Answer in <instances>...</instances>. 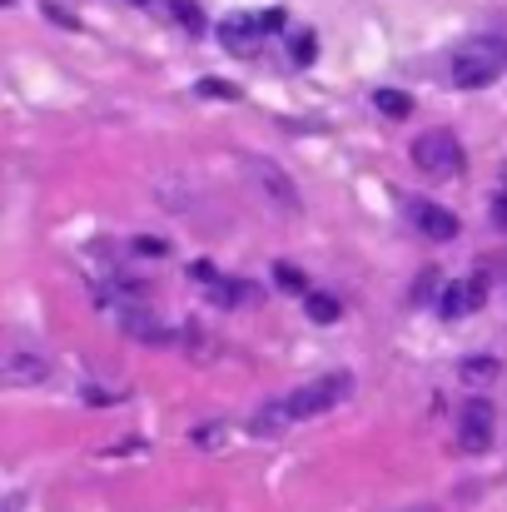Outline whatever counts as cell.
Instances as JSON below:
<instances>
[{"mask_svg": "<svg viewBox=\"0 0 507 512\" xmlns=\"http://www.w3.org/2000/svg\"><path fill=\"white\" fill-rule=\"evenodd\" d=\"M503 65H507V40L478 35V40H468V45L453 55V85L483 90V85H493V80L503 75Z\"/></svg>", "mask_w": 507, "mask_h": 512, "instance_id": "1", "label": "cell"}, {"mask_svg": "<svg viewBox=\"0 0 507 512\" xmlns=\"http://www.w3.org/2000/svg\"><path fill=\"white\" fill-rule=\"evenodd\" d=\"M348 393H353V378H348V373H324V378H314V383L294 388V393H289L284 403H289L294 423H304V418H319V413L338 408V403H343Z\"/></svg>", "mask_w": 507, "mask_h": 512, "instance_id": "2", "label": "cell"}, {"mask_svg": "<svg viewBox=\"0 0 507 512\" xmlns=\"http://www.w3.org/2000/svg\"><path fill=\"white\" fill-rule=\"evenodd\" d=\"M413 165L423 174H433V179H453V174L463 170V145H458V135H453V130H428V135H418V140H413Z\"/></svg>", "mask_w": 507, "mask_h": 512, "instance_id": "3", "label": "cell"}, {"mask_svg": "<svg viewBox=\"0 0 507 512\" xmlns=\"http://www.w3.org/2000/svg\"><path fill=\"white\" fill-rule=\"evenodd\" d=\"M493 433H498V408L488 398H473L458 413V448L463 453H488L493 448Z\"/></svg>", "mask_w": 507, "mask_h": 512, "instance_id": "4", "label": "cell"}, {"mask_svg": "<svg viewBox=\"0 0 507 512\" xmlns=\"http://www.w3.org/2000/svg\"><path fill=\"white\" fill-rule=\"evenodd\" d=\"M249 174L259 179V189L269 194V204H274V209H284V214H299V209H304V199H299L294 179L279 170V165H269V160H259V155H254V160H249Z\"/></svg>", "mask_w": 507, "mask_h": 512, "instance_id": "5", "label": "cell"}, {"mask_svg": "<svg viewBox=\"0 0 507 512\" xmlns=\"http://www.w3.org/2000/svg\"><path fill=\"white\" fill-rule=\"evenodd\" d=\"M478 304H483V279H473V284H443V294H438V314L443 319H463Z\"/></svg>", "mask_w": 507, "mask_h": 512, "instance_id": "6", "label": "cell"}, {"mask_svg": "<svg viewBox=\"0 0 507 512\" xmlns=\"http://www.w3.org/2000/svg\"><path fill=\"white\" fill-rule=\"evenodd\" d=\"M408 209H413V224H418L428 239H453V234H458V219H453L448 209H438V204H428V199H413Z\"/></svg>", "mask_w": 507, "mask_h": 512, "instance_id": "7", "label": "cell"}, {"mask_svg": "<svg viewBox=\"0 0 507 512\" xmlns=\"http://www.w3.org/2000/svg\"><path fill=\"white\" fill-rule=\"evenodd\" d=\"M50 378V363L40 353H10L5 358V383L10 388H30V383H45Z\"/></svg>", "mask_w": 507, "mask_h": 512, "instance_id": "8", "label": "cell"}, {"mask_svg": "<svg viewBox=\"0 0 507 512\" xmlns=\"http://www.w3.org/2000/svg\"><path fill=\"white\" fill-rule=\"evenodd\" d=\"M120 329L130 334V339H140V343H169L174 334H169L165 324H155L145 309H135V304H120Z\"/></svg>", "mask_w": 507, "mask_h": 512, "instance_id": "9", "label": "cell"}, {"mask_svg": "<svg viewBox=\"0 0 507 512\" xmlns=\"http://www.w3.org/2000/svg\"><path fill=\"white\" fill-rule=\"evenodd\" d=\"M254 30H259V20H254V15H229V20L219 25V40H224V50L249 55V50H254Z\"/></svg>", "mask_w": 507, "mask_h": 512, "instance_id": "10", "label": "cell"}, {"mask_svg": "<svg viewBox=\"0 0 507 512\" xmlns=\"http://www.w3.org/2000/svg\"><path fill=\"white\" fill-rule=\"evenodd\" d=\"M289 423H294V413H289V403H284V398H274V403H264V408L254 413V423H249V428H254L259 438H274V433H284Z\"/></svg>", "mask_w": 507, "mask_h": 512, "instance_id": "11", "label": "cell"}, {"mask_svg": "<svg viewBox=\"0 0 507 512\" xmlns=\"http://www.w3.org/2000/svg\"><path fill=\"white\" fill-rule=\"evenodd\" d=\"M373 105H378V115H388V120H408V115H413V100H408L403 90H378Z\"/></svg>", "mask_w": 507, "mask_h": 512, "instance_id": "12", "label": "cell"}, {"mask_svg": "<svg viewBox=\"0 0 507 512\" xmlns=\"http://www.w3.org/2000/svg\"><path fill=\"white\" fill-rule=\"evenodd\" d=\"M458 373H463V383H493L498 378V358H488V353L483 358H468Z\"/></svg>", "mask_w": 507, "mask_h": 512, "instance_id": "13", "label": "cell"}, {"mask_svg": "<svg viewBox=\"0 0 507 512\" xmlns=\"http://www.w3.org/2000/svg\"><path fill=\"white\" fill-rule=\"evenodd\" d=\"M338 314H343V309H338L334 294H309V319H314V324H338Z\"/></svg>", "mask_w": 507, "mask_h": 512, "instance_id": "14", "label": "cell"}, {"mask_svg": "<svg viewBox=\"0 0 507 512\" xmlns=\"http://www.w3.org/2000/svg\"><path fill=\"white\" fill-rule=\"evenodd\" d=\"M289 55H294V65H314V55H319V35H314V30H299L294 45H289Z\"/></svg>", "mask_w": 507, "mask_h": 512, "instance_id": "15", "label": "cell"}, {"mask_svg": "<svg viewBox=\"0 0 507 512\" xmlns=\"http://www.w3.org/2000/svg\"><path fill=\"white\" fill-rule=\"evenodd\" d=\"M169 10H174V20H179L184 30H194V35L204 30V10H199L194 0H169Z\"/></svg>", "mask_w": 507, "mask_h": 512, "instance_id": "16", "label": "cell"}, {"mask_svg": "<svg viewBox=\"0 0 507 512\" xmlns=\"http://www.w3.org/2000/svg\"><path fill=\"white\" fill-rule=\"evenodd\" d=\"M274 284L284 289V294H304L309 284H304V274L294 269V264H274Z\"/></svg>", "mask_w": 507, "mask_h": 512, "instance_id": "17", "label": "cell"}, {"mask_svg": "<svg viewBox=\"0 0 507 512\" xmlns=\"http://www.w3.org/2000/svg\"><path fill=\"white\" fill-rule=\"evenodd\" d=\"M135 254H145V259H165L169 244L165 239H155V234H140V239H135Z\"/></svg>", "mask_w": 507, "mask_h": 512, "instance_id": "18", "label": "cell"}, {"mask_svg": "<svg viewBox=\"0 0 507 512\" xmlns=\"http://www.w3.org/2000/svg\"><path fill=\"white\" fill-rule=\"evenodd\" d=\"M199 95H214V100H239V90H234V85H224V80H214V75H209V80H199Z\"/></svg>", "mask_w": 507, "mask_h": 512, "instance_id": "19", "label": "cell"}, {"mask_svg": "<svg viewBox=\"0 0 507 512\" xmlns=\"http://www.w3.org/2000/svg\"><path fill=\"white\" fill-rule=\"evenodd\" d=\"M219 433H224L219 423H209V428H194V448H219V443H214Z\"/></svg>", "mask_w": 507, "mask_h": 512, "instance_id": "20", "label": "cell"}, {"mask_svg": "<svg viewBox=\"0 0 507 512\" xmlns=\"http://www.w3.org/2000/svg\"><path fill=\"white\" fill-rule=\"evenodd\" d=\"M259 30H284V10H279V5L264 10V15H259Z\"/></svg>", "mask_w": 507, "mask_h": 512, "instance_id": "21", "label": "cell"}, {"mask_svg": "<svg viewBox=\"0 0 507 512\" xmlns=\"http://www.w3.org/2000/svg\"><path fill=\"white\" fill-rule=\"evenodd\" d=\"M493 219H498V229H507V189L498 194V204H493Z\"/></svg>", "mask_w": 507, "mask_h": 512, "instance_id": "22", "label": "cell"}, {"mask_svg": "<svg viewBox=\"0 0 507 512\" xmlns=\"http://www.w3.org/2000/svg\"><path fill=\"white\" fill-rule=\"evenodd\" d=\"M130 5H150V0H130Z\"/></svg>", "mask_w": 507, "mask_h": 512, "instance_id": "23", "label": "cell"}, {"mask_svg": "<svg viewBox=\"0 0 507 512\" xmlns=\"http://www.w3.org/2000/svg\"><path fill=\"white\" fill-rule=\"evenodd\" d=\"M503 189H507V165H503Z\"/></svg>", "mask_w": 507, "mask_h": 512, "instance_id": "24", "label": "cell"}]
</instances>
